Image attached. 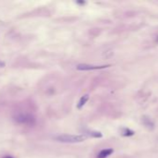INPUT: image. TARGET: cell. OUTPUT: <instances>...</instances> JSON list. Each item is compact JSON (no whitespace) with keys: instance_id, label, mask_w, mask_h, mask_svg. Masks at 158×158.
<instances>
[{"instance_id":"obj_1","label":"cell","mask_w":158,"mask_h":158,"mask_svg":"<svg viewBox=\"0 0 158 158\" xmlns=\"http://www.w3.org/2000/svg\"><path fill=\"white\" fill-rule=\"evenodd\" d=\"M13 121L19 125L33 126L36 123V117L31 113L26 112H17L12 116Z\"/></svg>"},{"instance_id":"obj_2","label":"cell","mask_w":158,"mask_h":158,"mask_svg":"<svg viewBox=\"0 0 158 158\" xmlns=\"http://www.w3.org/2000/svg\"><path fill=\"white\" fill-rule=\"evenodd\" d=\"M87 137L82 135H73V134H61L54 137V140L62 143H79L84 142Z\"/></svg>"},{"instance_id":"obj_3","label":"cell","mask_w":158,"mask_h":158,"mask_svg":"<svg viewBox=\"0 0 158 158\" xmlns=\"http://www.w3.org/2000/svg\"><path fill=\"white\" fill-rule=\"evenodd\" d=\"M109 65H90V64H79L76 66L77 70H82V71H87V70H97V69H102L105 68H108Z\"/></svg>"},{"instance_id":"obj_4","label":"cell","mask_w":158,"mask_h":158,"mask_svg":"<svg viewBox=\"0 0 158 158\" xmlns=\"http://www.w3.org/2000/svg\"><path fill=\"white\" fill-rule=\"evenodd\" d=\"M141 122H142V124L146 127L148 130H154V128H155V125H154V122L152 120V119L149 117H147V116H143L142 117H141Z\"/></svg>"},{"instance_id":"obj_5","label":"cell","mask_w":158,"mask_h":158,"mask_svg":"<svg viewBox=\"0 0 158 158\" xmlns=\"http://www.w3.org/2000/svg\"><path fill=\"white\" fill-rule=\"evenodd\" d=\"M113 153V149H112V148L103 149V150H102L98 154L97 158H107L108 156H110Z\"/></svg>"},{"instance_id":"obj_6","label":"cell","mask_w":158,"mask_h":158,"mask_svg":"<svg viewBox=\"0 0 158 158\" xmlns=\"http://www.w3.org/2000/svg\"><path fill=\"white\" fill-rule=\"evenodd\" d=\"M84 135L86 137H91V138H102V133L100 131H94V130H86Z\"/></svg>"},{"instance_id":"obj_7","label":"cell","mask_w":158,"mask_h":158,"mask_svg":"<svg viewBox=\"0 0 158 158\" xmlns=\"http://www.w3.org/2000/svg\"><path fill=\"white\" fill-rule=\"evenodd\" d=\"M120 133H121V135L124 137H131V136L135 135V131L128 129V128H122L120 130Z\"/></svg>"},{"instance_id":"obj_8","label":"cell","mask_w":158,"mask_h":158,"mask_svg":"<svg viewBox=\"0 0 158 158\" xmlns=\"http://www.w3.org/2000/svg\"><path fill=\"white\" fill-rule=\"evenodd\" d=\"M88 98H89V95H88V94H85V95H83V96L80 98L79 102H78V104H77V108H78V109H82V108H83L84 105L87 104V102L88 101Z\"/></svg>"},{"instance_id":"obj_9","label":"cell","mask_w":158,"mask_h":158,"mask_svg":"<svg viewBox=\"0 0 158 158\" xmlns=\"http://www.w3.org/2000/svg\"><path fill=\"white\" fill-rule=\"evenodd\" d=\"M5 67V63L3 61H0V68H3Z\"/></svg>"},{"instance_id":"obj_10","label":"cell","mask_w":158,"mask_h":158,"mask_svg":"<svg viewBox=\"0 0 158 158\" xmlns=\"http://www.w3.org/2000/svg\"><path fill=\"white\" fill-rule=\"evenodd\" d=\"M2 158H14L13 156H11V155H4Z\"/></svg>"}]
</instances>
